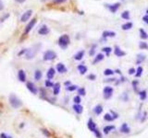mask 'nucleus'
<instances>
[{
	"label": "nucleus",
	"instance_id": "1",
	"mask_svg": "<svg viewBox=\"0 0 148 138\" xmlns=\"http://www.w3.org/2000/svg\"><path fill=\"white\" fill-rule=\"evenodd\" d=\"M41 47V44H35V45L32 46L31 48H29L28 50H25V58L28 59V60H31L33 57L37 54V53L39 52Z\"/></svg>",
	"mask_w": 148,
	"mask_h": 138
},
{
	"label": "nucleus",
	"instance_id": "2",
	"mask_svg": "<svg viewBox=\"0 0 148 138\" xmlns=\"http://www.w3.org/2000/svg\"><path fill=\"white\" fill-rule=\"evenodd\" d=\"M70 43V40H69V35L64 34L59 37L58 39V45L61 49H66L67 47L69 46V44Z\"/></svg>",
	"mask_w": 148,
	"mask_h": 138
},
{
	"label": "nucleus",
	"instance_id": "3",
	"mask_svg": "<svg viewBox=\"0 0 148 138\" xmlns=\"http://www.w3.org/2000/svg\"><path fill=\"white\" fill-rule=\"evenodd\" d=\"M9 103H10V105L14 108V109H18V108H20L22 105L21 100L18 99L15 94H10V96H9Z\"/></svg>",
	"mask_w": 148,
	"mask_h": 138
},
{
	"label": "nucleus",
	"instance_id": "4",
	"mask_svg": "<svg viewBox=\"0 0 148 138\" xmlns=\"http://www.w3.org/2000/svg\"><path fill=\"white\" fill-rule=\"evenodd\" d=\"M56 57H57V54H56L54 51L48 50L44 54V61H52V60H54Z\"/></svg>",
	"mask_w": 148,
	"mask_h": 138
},
{
	"label": "nucleus",
	"instance_id": "5",
	"mask_svg": "<svg viewBox=\"0 0 148 138\" xmlns=\"http://www.w3.org/2000/svg\"><path fill=\"white\" fill-rule=\"evenodd\" d=\"M113 94V88L111 87H106L104 88V98L106 99H108L112 97Z\"/></svg>",
	"mask_w": 148,
	"mask_h": 138
},
{
	"label": "nucleus",
	"instance_id": "6",
	"mask_svg": "<svg viewBox=\"0 0 148 138\" xmlns=\"http://www.w3.org/2000/svg\"><path fill=\"white\" fill-rule=\"evenodd\" d=\"M36 24V20L35 18H33V20H32L31 21L29 22L28 25L26 26V28H25V31H24V35L26 34H28V33L32 31V29L34 27V25Z\"/></svg>",
	"mask_w": 148,
	"mask_h": 138
},
{
	"label": "nucleus",
	"instance_id": "7",
	"mask_svg": "<svg viewBox=\"0 0 148 138\" xmlns=\"http://www.w3.org/2000/svg\"><path fill=\"white\" fill-rule=\"evenodd\" d=\"M32 9H29L27 10L26 12H24L23 14H22V16L20 18V21L21 22H26L30 18H31L32 16Z\"/></svg>",
	"mask_w": 148,
	"mask_h": 138
},
{
	"label": "nucleus",
	"instance_id": "8",
	"mask_svg": "<svg viewBox=\"0 0 148 138\" xmlns=\"http://www.w3.org/2000/svg\"><path fill=\"white\" fill-rule=\"evenodd\" d=\"M26 87H27V88L32 93V94L35 95L38 93V89H37V88L34 86V84L32 83V82H27V83H26Z\"/></svg>",
	"mask_w": 148,
	"mask_h": 138
},
{
	"label": "nucleus",
	"instance_id": "9",
	"mask_svg": "<svg viewBox=\"0 0 148 138\" xmlns=\"http://www.w3.org/2000/svg\"><path fill=\"white\" fill-rule=\"evenodd\" d=\"M87 126H88V128L89 130H90L91 132L92 133H94L96 130H97V127H96V124H95V122L92 120V119H89V121L87 122Z\"/></svg>",
	"mask_w": 148,
	"mask_h": 138
},
{
	"label": "nucleus",
	"instance_id": "10",
	"mask_svg": "<svg viewBox=\"0 0 148 138\" xmlns=\"http://www.w3.org/2000/svg\"><path fill=\"white\" fill-rule=\"evenodd\" d=\"M106 7H108V9L111 11L112 13H116L117 10L120 9V3H115L113 5H106Z\"/></svg>",
	"mask_w": 148,
	"mask_h": 138
},
{
	"label": "nucleus",
	"instance_id": "11",
	"mask_svg": "<svg viewBox=\"0 0 148 138\" xmlns=\"http://www.w3.org/2000/svg\"><path fill=\"white\" fill-rule=\"evenodd\" d=\"M114 54H115V55H116V56H118V57H122V56H124V55H126V53H125V52L122 51L118 46H116V47H115Z\"/></svg>",
	"mask_w": 148,
	"mask_h": 138
},
{
	"label": "nucleus",
	"instance_id": "12",
	"mask_svg": "<svg viewBox=\"0 0 148 138\" xmlns=\"http://www.w3.org/2000/svg\"><path fill=\"white\" fill-rule=\"evenodd\" d=\"M38 33H39V34H41V35H46V34L49 33V29L47 28L46 25H43L42 27L39 29Z\"/></svg>",
	"mask_w": 148,
	"mask_h": 138
},
{
	"label": "nucleus",
	"instance_id": "13",
	"mask_svg": "<svg viewBox=\"0 0 148 138\" xmlns=\"http://www.w3.org/2000/svg\"><path fill=\"white\" fill-rule=\"evenodd\" d=\"M57 72L60 73V74L66 73L67 71H68V69H67L66 66L63 64H61V63H58V64L57 65Z\"/></svg>",
	"mask_w": 148,
	"mask_h": 138
},
{
	"label": "nucleus",
	"instance_id": "14",
	"mask_svg": "<svg viewBox=\"0 0 148 138\" xmlns=\"http://www.w3.org/2000/svg\"><path fill=\"white\" fill-rule=\"evenodd\" d=\"M120 131L122 133H129L130 132H131V129H130L129 125H128L127 124H123L121 125Z\"/></svg>",
	"mask_w": 148,
	"mask_h": 138
},
{
	"label": "nucleus",
	"instance_id": "15",
	"mask_svg": "<svg viewBox=\"0 0 148 138\" xmlns=\"http://www.w3.org/2000/svg\"><path fill=\"white\" fill-rule=\"evenodd\" d=\"M18 80L21 81V82H25L26 80V75L25 72L23 70H20L18 73Z\"/></svg>",
	"mask_w": 148,
	"mask_h": 138
},
{
	"label": "nucleus",
	"instance_id": "16",
	"mask_svg": "<svg viewBox=\"0 0 148 138\" xmlns=\"http://www.w3.org/2000/svg\"><path fill=\"white\" fill-rule=\"evenodd\" d=\"M73 110H74V111H75L76 113L81 114L83 111V106H81V105H80V104H75V105L73 106Z\"/></svg>",
	"mask_w": 148,
	"mask_h": 138
},
{
	"label": "nucleus",
	"instance_id": "17",
	"mask_svg": "<svg viewBox=\"0 0 148 138\" xmlns=\"http://www.w3.org/2000/svg\"><path fill=\"white\" fill-rule=\"evenodd\" d=\"M145 60V54H139L137 55V61H136V64L137 65H140L142 64V63Z\"/></svg>",
	"mask_w": 148,
	"mask_h": 138
},
{
	"label": "nucleus",
	"instance_id": "18",
	"mask_svg": "<svg viewBox=\"0 0 148 138\" xmlns=\"http://www.w3.org/2000/svg\"><path fill=\"white\" fill-rule=\"evenodd\" d=\"M84 56V51H80V52H78V53L74 55V59L77 61H80L83 59V57Z\"/></svg>",
	"mask_w": 148,
	"mask_h": 138
},
{
	"label": "nucleus",
	"instance_id": "19",
	"mask_svg": "<svg viewBox=\"0 0 148 138\" xmlns=\"http://www.w3.org/2000/svg\"><path fill=\"white\" fill-rule=\"evenodd\" d=\"M114 129H115L114 125H107V126H106V127H104L103 131H104V133H105V135H107V133H109Z\"/></svg>",
	"mask_w": 148,
	"mask_h": 138
},
{
	"label": "nucleus",
	"instance_id": "20",
	"mask_svg": "<svg viewBox=\"0 0 148 138\" xmlns=\"http://www.w3.org/2000/svg\"><path fill=\"white\" fill-rule=\"evenodd\" d=\"M116 36V33L114 31H106L103 32V37L104 38H107V37H115Z\"/></svg>",
	"mask_w": 148,
	"mask_h": 138
},
{
	"label": "nucleus",
	"instance_id": "21",
	"mask_svg": "<svg viewBox=\"0 0 148 138\" xmlns=\"http://www.w3.org/2000/svg\"><path fill=\"white\" fill-rule=\"evenodd\" d=\"M103 111V107L101 105H96L94 108V112L96 114V115H99L101 114Z\"/></svg>",
	"mask_w": 148,
	"mask_h": 138
},
{
	"label": "nucleus",
	"instance_id": "22",
	"mask_svg": "<svg viewBox=\"0 0 148 138\" xmlns=\"http://www.w3.org/2000/svg\"><path fill=\"white\" fill-rule=\"evenodd\" d=\"M132 23L131 22H127V23H125L121 26V29H123V31H128V29H131L132 28Z\"/></svg>",
	"mask_w": 148,
	"mask_h": 138
},
{
	"label": "nucleus",
	"instance_id": "23",
	"mask_svg": "<svg viewBox=\"0 0 148 138\" xmlns=\"http://www.w3.org/2000/svg\"><path fill=\"white\" fill-rule=\"evenodd\" d=\"M78 70H79V72L81 75H84L87 72V67L83 65H78Z\"/></svg>",
	"mask_w": 148,
	"mask_h": 138
},
{
	"label": "nucleus",
	"instance_id": "24",
	"mask_svg": "<svg viewBox=\"0 0 148 138\" xmlns=\"http://www.w3.org/2000/svg\"><path fill=\"white\" fill-rule=\"evenodd\" d=\"M46 76H47V78H48V79H52V78H53L54 77V76H55V69L54 68H49V70H48V72H47V75H46Z\"/></svg>",
	"mask_w": 148,
	"mask_h": 138
},
{
	"label": "nucleus",
	"instance_id": "25",
	"mask_svg": "<svg viewBox=\"0 0 148 138\" xmlns=\"http://www.w3.org/2000/svg\"><path fill=\"white\" fill-rule=\"evenodd\" d=\"M54 95H58L59 94V91H60V84L59 83H57V84H55L54 85Z\"/></svg>",
	"mask_w": 148,
	"mask_h": 138
},
{
	"label": "nucleus",
	"instance_id": "26",
	"mask_svg": "<svg viewBox=\"0 0 148 138\" xmlns=\"http://www.w3.org/2000/svg\"><path fill=\"white\" fill-rule=\"evenodd\" d=\"M104 54H97L96 55V57L94 58V64H96V63H99V62H101L103 59H104Z\"/></svg>",
	"mask_w": 148,
	"mask_h": 138
},
{
	"label": "nucleus",
	"instance_id": "27",
	"mask_svg": "<svg viewBox=\"0 0 148 138\" xmlns=\"http://www.w3.org/2000/svg\"><path fill=\"white\" fill-rule=\"evenodd\" d=\"M139 31H140V36H141V38L143 39V40L148 39V34H147V33H146L145 31H144V29H139Z\"/></svg>",
	"mask_w": 148,
	"mask_h": 138
},
{
	"label": "nucleus",
	"instance_id": "28",
	"mask_svg": "<svg viewBox=\"0 0 148 138\" xmlns=\"http://www.w3.org/2000/svg\"><path fill=\"white\" fill-rule=\"evenodd\" d=\"M104 119H105L106 122H112V121L115 120L114 117L112 116V114H111V113H106V114H105V116H104Z\"/></svg>",
	"mask_w": 148,
	"mask_h": 138
},
{
	"label": "nucleus",
	"instance_id": "29",
	"mask_svg": "<svg viewBox=\"0 0 148 138\" xmlns=\"http://www.w3.org/2000/svg\"><path fill=\"white\" fill-rule=\"evenodd\" d=\"M41 77H42V72L40 70H36L34 72V78L35 80H40Z\"/></svg>",
	"mask_w": 148,
	"mask_h": 138
},
{
	"label": "nucleus",
	"instance_id": "30",
	"mask_svg": "<svg viewBox=\"0 0 148 138\" xmlns=\"http://www.w3.org/2000/svg\"><path fill=\"white\" fill-rule=\"evenodd\" d=\"M143 71V69L142 66H139V67L137 68V70H136V72H137V73H135V77H139L142 76Z\"/></svg>",
	"mask_w": 148,
	"mask_h": 138
},
{
	"label": "nucleus",
	"instance_id": "31",
	"mask_svg": "<svg viewBox=\"0 0 148 138\" xmlns=\"http://www.w3.org/2000/svg\"><path fill=\"white\" fill-rule=\"evenodd\" d=\"M146 96H147V94H146V91L145 90H143V91H141L139 93V97H140V99H142V100L145 99H146Z\"/></svg>",
	"mask_w": 148,
	"mask_h": 138
},
{
	"label": "nucleus",
	"instance_id": "32",
	"mask_svg": "<svg viewBox=\"0 0 148 138\" xmlns=\"http://www.w3.org/2000/svg\"><path fill=\"white\" fill-rule=\"evenodd\" d=\"M114 73H115L114 71L112 69H109V68H107L104 71V75H105V76H112Z\"/></svg>",
	"mask_w": 148,
	"mask_h": 138
},
{
	"label": "nucleus",
	"instance_id": "33",
	"mask_svg": "<svg viewBox=\"0 0 148 138\" xmlns=\"http://www.w3.org/2000/svg\"><path fill=\"white\" fill-rule=\"evenodd\" d=\"M139 47L141 48V50H145V49H148V44L144 42H141L139 44Z\"/></svg>",
	"mask_w": 148,
	"mask_h": 138
},
{
	"label": "nucleus",
	"instance_id": "34",
	"mask_svg": "<svg viewBox=\"0 0 148 138\" xmlns=\"http://www.w3.org/2000/svg\"><path fill=\"white\" fill-rule=\"evenodd\" d=\"M121 18H124V20H130V12L129 11H124V12L121 14Z\"/></svg>",
	"mask_w": 148,
	"mask_h": 138
},
{
	"label": "nucleus",
	"instance_id": "35",
	"mask_svg": "<svg viewBox=\"0 0 148 138\" xmlns=\"http://www.w3.org/2000/svg\"><path fill=\"white\" fill-rule=\"evenodd\" d=\"M102 51L104 52V53H106V55H109V54L111 53V51H112V49H111L110 47H104Z\"/></svg>",
	"mask_w": 148,
	"mask_h": 138
},
{
	"label": "nucleus",
	"instance_id": "36",
	"mask_svg": "<svg viewBox=\"0 0 148 138\" xmlns=\"http://www.w3.org/2000/svg\"><path fill=\"white\" fill-rule=\"evenodd\" d=\"M76 89H77V86H75V85H70L69 87H67V90H69V91H74V90H76Z\"/></svg>",
	"mask_w": 148,
	"mask_h": 138
},
{
	"label": "nucleus",
	"instance_id": "37",
	"mask_svg": "<svg viewBox=\"0 0 148 138\" xmlns=\"http://www.w3.org/2000/svg\"><path fill=\"white\" fill-rule=\"evenodd\" d=\"M81 97L78 95V96H76V97H74V99H73V101L75 102L76 104H80L81 103Z\"/></svg>",
	"mask_w": 148,
	"mask_h": 138
},
{
	"label": "nucleus",
	"instance_id": "38",
	"mask_svg": "<svg viewBox=\"0 0 148 138\" xmlns=\"http://www.w3.org/2000/svg\"><path fill=\"white\" fill-rule=\"evenodd\" d=\"M78 93H79V95H81V96H84L86 94V92H85V89L83 88H81L78 89Z\"/></svg>",
	"mask_w": 148,
	"mask_h": 138
},
{
	"label": "nucleus",
	"instance_id": "39",
	"mask_svg": "<svg viewBox=\"0 0 148 138\" xmlns=\"http://www.w3.org/2000/svg\"><path fill=\"white\" fill-rule=\"evenodd\" d=\"M46 87H47V88H52V87H54V84L52 83V81H50L49 79H47L46 81Z\"/></svg>",
	"mask_w": 148,
	"mask_h": 138
},
{
	"label": "nucleus",
	"instance_id": "40",
	"mask_svg": "<svg viewBox=\"0 0 148 138\" xmlns=\"http://www.w3.org/2000/svg\"><path fill=\"white\" fill-rule=\"evenodd\" d=\"M95 48H96V45H95V44H94V45H92V48H91L90 53H89V54H90V55H94V53H95Z\"/></svg>",
	"mask_w": 148,
	"mask_h": 138
},
{
	"label": "nucleus",
	"instance_id": "41",
	"mask_svg": "<svg viewBox=\"0 0 148 138\" xmlns=\"http://www.w3.org/2000/svg\"><path fill=\"white\" fill-rule=\"evenodd\" d=\"M0 138H12V136L7 135V133H2L1 135H0Z\"/></svg>",
	"mask_w": 148,
	"mask_h": 138
},
{
	"label": "nucleus",
	"instance_id": "42",
	"mask_svg": "<svg viewBox=\"0 0 148 138\" xmlns=\"http://www.w3.org/2000/svg\"><path fill=\"white\" fill-rule=\"evenodd\" d=\"M94 135H95L96 137H97V138H102V135H101V133L99 132L98 129L94 132Z\"/></svg>",
	"mask_w": 148,
	"mask_h": 138
},
{
	"label": "nucleus",
	"instance_id": "43",
	"mask_svg": "<svg viewBox=\"0 0 148 138\" xmlns=\"http://www.w3.org/2000/svg\"><path fill=\"white\" fill-rule=\"evenodd\" d=\"M95 78H96V76L94 74H91L88 76V79H90V80H95Z\"/></svg>",
	"mask_w": 148,
	"mask_h": 138
},
{
	"label": "nucleus",
	"instance_id": "44",
	"mask_svg": "<svg viewBox=\"0 0 148 138\" xmlns=\"http://www.w3.org/2000/svg\"><path fill=\"white\" fill-rule=\"evenodd\" d=\"M42 132L44 133V135H46V136H50V133L47 131V130H46V129H42Z\"/></svg>",
	"mask_w": 148,
	"mask_h": 138
},
{
	"label": "nucleus",
	"instance_id": "45",
	"mask_svg": "<svg viewBox=\"0 0 148 138\" xmlns=\"http://www.w3.org/2000/svg\"><path fill=\"white\" fill-rule=\"evenodd\" d=\"M135 72H136V70L134 68L129 69V75H133V74H135Z\"/></svg>",
	"mask_w": 148,
	"mask_h": 138
},
{
	"label": "nucleus",
	"instance_id": "46",
	"mask_svg": "<svg viewBox=\"0 0 148 138\" xmlns=\"http://www.w3.org/2000/svg\"><path fill=\"white\" fill-rule=\"evenodd\" d=\"M143 20L145 22V23L148 24V15H145V16H143Z\"/></svg>",
	"mask_w": 148,
	"mask_h": 138
},
{
	"label": "nucleus",
	"instance_id": "47",
	"mask_svg": "<svg viewBox=\"0 0 148 138\" xmlns=\"http://www.w3.org/2000/svg\"><path fill=\"white\" fill-rule=\"evenodd\" d=\"M137 85H138V81H133L132 82V86L134 87L135 90H137Z\"/></svg>",
	"mask_w": 148,
	"mask_h": 138
},
{
	"label": "nucleus",
	"instance_id": "48",
	"mask_svg": "<svg viewBox=\"0 0 148 138\" xmlns=\"http://www.w3.org/2000/svg\"><path fill=\"white\" fill-rule=\"evenodd\" d=\"M66 0H54V2L55 3H57V4H61L63 2H65Z\"/></svg>",
	"mask_w": 148,
	"mask_h": 138
},
{
	"label": "nucleus",
	"instance_id": "49",
	"mask_svg": "<svg viewBox=\"0 0 148 138\" xmlns=\"http://www.w3.org/2000/svg\"><path fill=\"white\" fill-rule=\"evenodd\" d=\"M4 9V5H3V2L0 0V10H2Z\"/></svg>",
	"mask_w": 148,
	"mask_h": 138
},
{
	"label": "nucleus",
	"instance_id": "50",
	"mask_svg": "<svg viewBox=\"0 0 148 138\" xmlns=\"http://www.w3.org/2000/svg\"><path fill=\"white\" fill-rule=\"evenodd\" d=\"M65 85L67 86V87H69V86H70V85H71V83H70L69 81H68V82H66V83H65Z\"/></svg>",
	"mask_w": 148,
	"mask_h": 138
},
{
	"label": "nucleus",
	"instance_id": "51",
	"mask_svg": "<svg viewBox=\"0 0 148 138\" xmlns=\"http://www.w3.org/2000/svg\"><path fill=\"white\" fill-rule=\"evenodd\" d=\"M15 1L16 2H18V3H23L25 0H15Z\"/></svg>",
	"mask_w": 148,
	"mask_h": 138
},
{
	"label": "nucleus",
	"instance_id": "52",
	"mask_svg": "<svg viewBox=\"0 0 148 138\" xmlns=\"http://www.w3.org/2000/svg\"><path fill=\"white\" fill-rule=\"evenodd\" d=\"M146 13H147V15H148V9L146 10Z\"/></svg>",
	"mask_w": 148,
	"mask_h": 138
}]
</instances>
